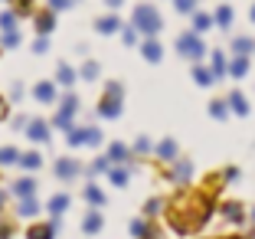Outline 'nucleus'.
I'll return each instance as SVG.
<instances>
[{
    "mask_svg": "<svg viewBox=\"0 0 255 239\" xmlns=\"http://www.w3.org/2000/svg\"><path fill=\"white\" fill-rule=\"evenodd\" d=\"M229 75H233V79H242V75H249V59H246V56H236V59L229 62Z\"/></svg>",
    "mask_w": 255,
    "mask_h": 239,
    "instance_id": "nucleus-14",
    "label": "nucleus"
},
{
    "mask_svg": "<svg viewBox=\"0 0 255 239\" xmlns=\"http://www.w3.org/2000/svg\"><path fill=\"white\" fill-rule=\"evenodd\" d=\"M223 213H226V220H233V223H242V217H246L239 203H223Z\"/></svg>",
    "mask_w": 255,
    "mask_h": 239,
    "instance_id": "nucleus-27",
    "label": "nucleus"
},
{
    "mask_svg": "<svg viewBox=\"0 0 255 239\" xmlns=\"http://www.w3.org/2000/svg\"><path fill=\"white\" fill-rule=\"evenodd\" d=\"M82 171L79 167V161H72V157H62V161H56V177L59 180H75V174Z\"/></svg>",
    "mask_w": 255,
    "mask_h": 239,
    "instance_id": "nucleus-7",
    "label": "nucleus"
},
{
    "mask_svg": "<svg viewBox=\"0 0 255 239\" xmlns=\"http://www.w3.org/2000/svg\"><path fill=\"white\" fill-rule=\"evenodd\" d=\"M10 95H13V102H20V95H23V85H20V82H13V92H10Z\"/></svg>",
    "mask_w": 255,
    "mask_h": 239,
    "instance_id": "nucleus-48",
    "label": "nucleus"
},
{
    "mask_svg": "<svg viewBox=\"0 0 255 239\" xmlns=\"http://www.w3.org/2000/svg\"><path fill=\"white\" fill-rule=\"evenodd\" d=\"M128 174H131L128 167H115V171H112V184H115V187H125V184H128Z\"/></svg>",
    "mask_w": 255,
    "mask_h": 239,
    "instance_id": "nucleus-35",
    "label": "nucleus"
},
{
    "mask_svg": "<svg viewBox=\"0 0 255 239\" xmlns=\"http://www.w3.org/2000/svg\"><path fill=\"white\" fill-rule=\"evenodd\" d=\"M33 49H36V52H46V49H49V43H46V36H43V33H39V39L33 43Z\"/></svg>",
    "mask_w": 255,
    "mask_h": 239,
    "instance_id": "nucleus-46",
    "label": "nucleus"
},
{
    "mask_svg": "<svg viewBox=\"0 0 255 239\" xmlns=\"http://www.w3.org/2000/svg\"><path fill=\"white\" fill-rule=\"evenodd\" d=\"M233 20H236L233 7H219L216 16H213V23H219V26H233Z\"/></svg>",
    "mask_w": 255,
    "mask_h": 239,
    "instance_id": "nucleus-23",
    "label": "nucleus"
},
{
    "mask_svg": "<svg viewBox=\"0 0 255 239\" xmlns=\"http://www.w3.org/2000/svg\"><path fill=\"white\" fill-rule=\"evenodd\" d=\"M226 102H229V108H233L236 115H249V102H246V95H242V92H233Z\"/></svg>",
    "mask_w": 255,
    "mask_h": 239,
    "instance_id": "nucleus-13",
    "label": "nucleus"
},
{
    "mask_svg": "<svg viewBox=\"0 0 255 239\" xmlns=\"http://www.w3.org/2000/svg\"><path fill=\"white\" fill-rule=\"evenodd\" d=\"M252 23H255V3H252Z\"/></svg>",
    "mask_w": 255,
    "mask_h": 239,
    "instance_id": "nucleus-53",
    "label": "nucleus"
},
{
    "mask_svg": "<svg viewBox=\"0 0 255 239\" xmlns=\"http://www.w3.org/2000/svg\"><path fill=\"white\" fill-rule=\"evenodd\" d=\"M105 3H108V7H112V10H118L121 3H125V0H105Z\"/></svg>",
    "mask_w": 255,
    "mask_h": 239,
    "instance_id": "nucleus-52",
    "label": "nucleus"
},
{
    "mask_svg": "<svg viewBox=\"0 0 255 239\" xmlns=\"http://www.w3.org/2000/svg\"><path fill=\"white\" fill-rule=\"evenodd\" d=\"M193 82H196V85H213V82H216V75H213V69L196 66V69H193Z\"/></svg>",
    "mask_w": 255,
    "mask_h": 239,
    "instance_id": "nucleus-16",
    "label": "nucleus"
},
{
    "mask_svg": "<svg viewBox=\"0 0 255 239\" xmlns=\"http://www.w3.org/2000/svg\"><path fill=\"white\" fill-rule=\"evenodd\" d=\"M160 13L150 3H141V7H134V26H137V33H147V36H154V33L160 30Z\"/></svg>",
    "mask_w": 255,
    "mask_h": 239,
    "instance_id": "nucleus-2",
    "label": "nucleus"
},
{
    "mask_svg": "<svg viewBox=\"0 0 255 239\" xmlns=\"http://www.w3.org/2000/svg\"><path fill=\"white\" fill-rule=\"evenodd\" d=\"M92 171H95V174H105V171H112V157H95V164H92Z\"/></svg>",
    "mask_w": 255,
    "mask_h": 239,
    "instance_id": "nucleus-40",
    "label": "nucleus"
},
{
    "mask_svg": "<svg viewBox=\"0 0 255 239\" xmlns=\"http://www.w3.org/2000/svg\"><path fill=\"white\" fill-rule=\"evenodd\" d=\"M160 210H164V200H160V197H154V200H147V207H144V217H157Z\"/></svg>",
    "mask_w": 255,
    "mask_h": 239,
    "instance_id": "nucleus-36",
    "label": "nucleus"
},
{
    "mask_svg": "<svg viewBox=\"0 0 255 239\" xmlns=\"http://www.w3.org/2000/svg\"><path fill=\"white\" fill-rule=\"evenodd\" d=\"M75 112H79V98H75V95H62V108H59V115H56L53 125L62 128V131H69V128H72V115Z\"/></svg>",
    "mask_w": 255,
    "mask_h": 239,
    "instance_id": "nucleus-4",
    "label": "nucleus"
},
{
    "mask_svg": "<svg viewBox=\"0 0 255 239\" xmlns=\"http://www.w3.org/2000/svg\"><path fill=\"white\" fill-rule=\"evenodd\" d=\"M134 151H137V154H150V141H147V138H137Z\"/></svg>",
    "mask_w": 255,
    "mask_h": 239,
    "instance_id": "nucleus-43",
    "label": "nucleus"
},
{
    "mask_svg": "<svg viewBox=\"0 0 255 239\" xmlns=\"http://www.w3.org/2000/svg\"><path fill=\"white\" fill-rule=\"evenodd\" d=\"M56 230H59L56 223H36L26 230V239H56Z\"/></svg>",
    "mask_w": 255,
    "mask_h": 239,
    "instance_id": "nucleus-8",
    "label": "nucleus"
},
{
    "mask_svg": "<svg viewBox=\"0 0 255 239\" xmlns=\"http://www.w3.org/2000/svg\"><path fill=\"white\" fill-rule=\"evenodd\" d=\"M20 167L36 171V167H39V154H33V151H30V154H20Z\"/></svg>",
    "mask_w": 255,
    "mask_h": 239,
    "instance_id": "nucleus-34",
    "label": "nucleus"
},
{
    "mask_svg": "<svg viewBox=\"0 0 255 239\" xmlns=\"http://www.w3.org/2000/svg\"><path fill=\"white\" fill-rule=\"evenodd\" d=\"M213 200L206 194H187L167 210V220H170V230L187 236V233H196L206 220L213 217Z\"/></svg>",
    "mask_w": 255,
    "mask_h": 239,
    "instance_id": "nucleus-1",
    "label": "nucleus"
},
{
    "mask_svg": "<svg viewBox=\"0 0 255 239\" xmlns=\"http://www.w3.org/2000/svg\"><path fill=\"white\" fill-rule=\"evenodd\" d=\"M236 177H239V171H236V167H229V171L223 174V180H236Z\"/></svg>",
    "mask_w": 255,
    "mask_h": 239,
    "instance_id": "nucleus-50",
    "label": "nucleus"
},
{
    "mask_svg": "<svg viewBox=\"0 0 255 239\" xmlns=\"http://www.w3.org/2000/svg\"><path fill=\"white\" fill-rule=\"evenodd\" d=\"M53 26H56L53 10H46V13H39V16H36V30L43 33V36H46V33H53Z\"/></svg>",
    "mask_w": 255,
    "mask_h": 239,
    "instance_id": "nucleus-15",
    "label": "nucleus"
},
{
    "mask_svg": "<svg viewBox=\"0 0 255 239\" xmlns=\"http://www.w3.org/2000/svg\"><path fill=\"white\" fill-rule=\"evenodd\" d=\"M141 52H144V59H147V62H160V56H164V49H160V43L154 36H150L147 43H141Z\"/></svg>",
    "mask_w": 255,
    "mask_h": 239,
    "instance_id": "nucleus-10",
    "label": "nucleus"
},
{
    "mask_svg": "<svg viewBox=\"0 0 255 239\" xmlns=\"http://www.w3.org/2000/svg\"><path fill=\"white\" fill-rule=\"evenodd\" d=\"M13 161H20L16 148H0V164H13Z\"/></svg>",
    "mask_w": 255,
    "mask_h": 239,
    "instance_id": "nucleus-37",
    "label": "nucleus"
},
{
    "mask_svg": "<svg viewBox=\"0 0 255 239\" xmlns=\"http://www.w3.org/2000/svg\"><path fill=\"white\" fill-rule=\"evenodd\" d=\"M69 210V197L66 194H56L53 200H49V213H53V217H59V213H66Z\"/></svg>",
    "mask_w": 255,
    "mask_h": 239,
    "instance_id": "nucleus-21",
    "label": "nucleus"
},
{
    "mask_svg": "<svg viewBox=\"0 0 255 239\" xmlns=\"http://www.w3.org/2000/svg\"><path fill=\"white\" fill-rule=\"evenodd\" d=\"M85 200H89L92 207H102V203H105V194H102V187L89 184V187H85Z\"/></svg>",
    "mask_w": 255,
    "mask_h": 239,
    "instance_id": "nucleus-24",
    "label": "nucleus"
},
{
    "mask_svg": "<svg viewBox=\"0 0 255 239\" xmlns=\"http://www.w3.org/2000/svg\"><path fill=\"white\" fill-rule=\"evenodd\" d=\"M190 171H193V167H190V161H180V164L173 167L170 180H173V184H187V180H190Z\"/></svg>",
    "mask_w": 255,
    "mask_h": 239,
    "instance_id": "nucleus-18",
    "label": "nucleus"
},
{
    "mask_svg": "<svg viewBox=\"0 0 255 239\" xmlns=\"http://www.w3.org/2000/svg\"><path fill=\"white\" fill-rule=\"evenodd\" d=\"M196 3H200V0H173V7L180 10V13H193Z\"/></svg>",
    "mask_w": 255,
    "mask_h": 239,
    "instance_id": "nucleus-39",
    "label": "nucleus"
},
{
    "mask_svg": "<svg viewBox=\"0 0 255 239\" xmlns=\"http://www.w3.org/2000/svg\"><path fill=\"white\" fill-rule=\"evenodd\" d=\"M16 43H20V36H16V33H13V30H10V33H7V36H3V46H7V49H13V46H16Z\"/></svg>",
    "mask_w": 255,
    "mask_h": 239,
    "instance_id": "nucleus-45",
    "label": "nucleus"
},
{
    "mask_svg": "<svg viewBox=\"0 0 255 239\" xmlns=\"http://www.w3.org/2000/svg\"><path fill=\"white\" fill-rule=\"evenodd\" d=\"M26 138L30 141H49V125L46 121H30L26 125Z\"/></svg>",
    "mask_w": 255,
    "mask_h": 239,
    "instance_id": "nucleus-9",
    "label": "nucleus"
},
{
    "mask_svg": "<svg viewBox=\"0 0 255 239\" xmlns=\"http://www.w3.org/2000/svg\"><path fill=\"white\" fill-rule=\"evenodd\" d=\"M95 30L98 33H118L121 30V16H115V13L102 16V20H95Z\"/></svg>",
    "mask_w": 255,
    "mask_h": 239,
    "instance_id": "nucleus-11",
    "label": "nucleus"
},
{
    "mask_svg": "<svg viewBox=\"0 0 255 239\" xmlns=\"http://www.w3.org/2000/svg\"><path fill=\"white\" fill-rule=\"evenodd\" d=\"M98 115H102V118H118L121 115V95H112V92H108V95L98 102Z\"/></svg>",
    "mask_w": 255,
    "mask_h": 239,
    "instance_id": "nucleus-5",
    "label": "nucleus"
},
{
    "mask_svg": "<svg viewBox=\"0 0 255 239\" xmlns=\"http://www.w3.org/2000/svg\"><path fill=\"white\" fill-rule=\"evenodd\" d=\"M33 98L43 105H53L56 102V82H49V79H43V82L33 85Z\"/></svg>",
    "mask_w": 255,
    "mask_h": 239,
    "instance_id": "nucleus-6",
    "label": "nucleus"
},
{
    "mask_svg": "<svg viewBox=\"0 0 255 239\" xmlns=\"http://www.w3.org/2000/svg\"><path fill=\"white\" fill-rule=\"evenodd\" d=\"M7 112H10V108H7V98H0V121L7 118Z\"/></svg>",
    "mask_w": 255,
    "mask_h": 239,
    "instance_id": "nucleus-49",
    "label": "nucleus"
},
{
    "mask_svg": "<svg viewBox=\"0 0 255 239\" xmlns=\"http://www.w3.org/2000/svg\"><path fill=\"white\" fill-rule=\"evenodd\" d=\"M252 220H255V210H252Z\"/></svg>",
    "mask_w": 255,
    "mask_h": 239,
    "instance_id": "nucleus-56",
    "label": "nucleus"
},
{
    "mask_svg": "<svg viewBox=\"0 0 255 239\" xmlns=\"http://www.w3.org/2000/svg\"><path fill=\"white\" fill-rule=\"evenodd\" d=\"M82 230H85V233H89V236H92V233H98V230H102V217H98L95 210H92L89 217H85V220H82Z\"/></svg>",
    "mask_w": 255,
    "mask_h": 239,
    "instance_id": "nucleus-26",
    "label": "nucleus"
},
{
    "mask_svg": "<svg viewBox=\"0 0 255 239\" xmlns=\"http://www.w3.org/2000/svg\"><path fill=\"white\" fill-rule=\"evenodd\" d=\"M213 75H216V79H223V75H229V62H226V56L223 52H213Z\"/></svg>",
    "mask_w": 255,
    "mask_h": 239,
    "instance_id": "nucleus-17",
    "label": "nucleus"
},
{
    "mask_svg": "<svg viewBox=\"0 0 255 239\" xmlns=\"http://www.w3.org/2000/svg\"><path fill=\"white\" fill-rule=\"evenodd\" d=\"M16 13H33V0H16Z\"/></svg>",
    "mask_w": 255,
    "mask_h": 239,
    "instance_id": "nucleus-44",
    "label": "nucleus"
},
{
    "mask_svg": "<svg viewBox=\"0 0 255 239\" xmlns=\"http://www.w3.org/2000/svg\"><path fill=\"white\" fill-rule=\"evenodd\" d=\"M16 213H20V217H36V213H39V203L33 200V194H30V197H20V207H16Z\"/></svg>",
    "mask_w": 255,
    "mask_h": 239,
    "instance_id": "nucleus-12",
    "label": "nucleus"
},
{
    "mask_svg": "<svg viewBox=\"0 0 255 239\" xmlns=\"http://www.w3.org/2000/svg\"><path fill=\"white\" fill-rule=\"evenodd\" d=\"M85 144H102V131H98V128H89V138H85Z\"/></svg>",
    "mask_w": 255,
    "mask_h": 239,
    "instance_id": "nucleus-42",
    "label": "nucleus"
},
{
    "mask_svg": "<svg viewBox=\"0 0 255 239\" xmlns=\"http://www.w3.org/2000/svg\"><path fill=\"white\" fill-rule=\"evenodd\" d=\"M128 154H131V151H128L125 144H112V148H108V157L118 161V164H121V161H128Z\"/></svg>",
    "mask_w": 255,
    "mask_h": 239,
    "instance_id": "nucleus-33",
    "label": "nucleus"
},
{
    "mask_svg": "<svg viewBox=\"0 0 255 239\" xmlns=\"http://www.w3.org/2000/svg\"><path fill=\"white\" fill-rule=\"evenodd\" d=\"M33 190H36V184H33L30 177H23V180H16V184H13V194L16 197H30Z\"/></svg>",
    "mask_w": 255,
    "mask_h": 239,
    "instance_id": "nucleus-29",
    "label": "nucleus"
},
{
    "mask_svg": "<svg viewBox=\"0 0 255 239\" xmlns=\"http://www.w3.org/2000/svg\"><path fill=\"white\" fill-rule=\"evenodd\" d=\"M82 79H89V82L98 79V66H95V62H85V66H82Z\"/></svg>",
    "mask_w": 255,
    "mask_h": 239,
    "instance_id": "nucleus-41",
    "label": "nucleus"
},
{
    "mask_svg": "<svg viewBox=\"0 0 255 239\" xmlns=\"http://www.w3.org/2000/svg\"><path fill=\"white\" fill-rule=\"evenodd\" d=\"M69 3H72V0H49V7H53V10H66Z\"/></svg>",
    "mask_w": 255,
    "mask_h": 239,
    "instance_id": "nucleus-47",
    "label": "nucleus"
},
{
    "mask_svg": "<svg viewBox=\"0 0 255 239\" xmlns=\"http://www.w3.org/2000/svg\"><path fill=\"white\" fill-rule=\"evenodd\" d=\"M0 30L3 33L16 30V10H3V13H0Z\"/></svg>",
    "mask_w": 255,
    "mask_h": 239,
    "instance_id": "nucleus-28",
    "label": "nucleus"
},
{
    "mask_svg": "<svg viewBox=\"0 0 255 239\" xmlns=\"http://www.w3.org/2000/svg\"><path fill=\"white\" fill-rule=\"evenodd\" d=\"M131 233H134L137 239H150V236H154L157 230H154V226H147L144 220H134V223H131Z\"/></svg>",
    "mask_w": 255,
    "mask_h": 239,
    "instance_id": "nucleus-22",
    "label": "nucleus"
},
{
    "mask_svg": "<svg viewBox=\"0 0 255 239\" xmlns=\"http://www.w3.org/2000/svg\"><path fill=\"white\" fill-rule=\"evenodd\" d=\"M177 52H180V56H187V59H203L206 46L200 43V36H196V33H183V36L177 39Z\"/></svg>",
    "mask_w": 255,
    "mask_h": 239,
    "instance_id": "nucleus-3",
    "label": "nucleus"
},
{
    "mask_svg": "<svg viewBox=\"0 0 255 239\" xmlns=\"http://www.w3.org/2000/svg\"><path fill=\"white\" fill-rule=\"evenodd\" d=\"M105 89H108V92H112V95H121V85H118V82H108V85H105Z\"/></svg>",
    "mask_w": 255,
    "mask_h": 239,
    "instance_id": "nucleus-51",
    "label": "nucleus"
},
{
    "mask_svg": "<svg viewBox=\"0 0 255 239\" xmlns=\"http://www.w3.org/2000/svg\"><path fill=\"white\" fill-rule=\"evenodd\" d=\"M210 115H213V118H219V121L229 118V102H213L210 105Z\"/></svg>",
    "mask_w": 255,
    "mask_h": 239,
    "instance_id": "nucleus-32",
    "label": "nucleus"
},
{
    "mask_svg": "<svg viewBox=\"0 0 255 239\" xmlns=\"http://www.w3.org/2000/svg\"><path fill=\"white\" fill-rule=\"evenodd\" d=\"M157 157H160V161H177V144H173L170 138H167V141H160L157 144Z\"/></svg>",
    "mask_w": 255,
    "mask_h": 239,
    "instance_id": "nucleus-19",
    "label": "nucleus"
},
{
    "mask_svg": "<svg viewBox=\"0 0 255 239\" xmlns=\"http://www.w3.org/2000/svg\"><path fill=\"white\" fill-rule=\"evenodd\" d=\"M252 49H255V43H252L249 36H239V39L233 43V52H236V56H249Z\"/></svg>",
    "mask_w": 255,
    "mask_h": 239,
    "instance_id": "nucleus-30",
    "label": "nucleus"
},
{
    "mask_svg": "<svg viewBox=\"0 0 255 239\" xmlns=\"http://www.w3.org/2000/svg\"><path fill=\"white\" fill-rule=\"evenodd\" d=\"M210 26H213V16H210V13H196V16H193V30H196V33L210 30Z\"/></svg>",
    "mask_w": 255,
    "mask_h": 239,
    "instance_id": "nucleus-31",
    "label": "nucleus"
},
{
    "mask_svg": "<svg viewBox=\"0 0 255 239\" xmlns=\"http://www.w3.org/2000/svg\"><path fill=\"white\" fill-rule=\"evenodd\" d=\"M121 39H125V46H134L137 43V26H125V30H121Z\"/></svg>",
    "mask_w": 255,
    "mask_h": 239,
    "instance_id": "nucleus-38",
    "label": "nucleus"
},
{
    "mask_svg": "<svg viewBox=\"0 0 255 239\" xmlns=\"http://www.w3.org/2000/svg\"><path fill=\"white\" fill-rule=\"evenodd\" d=\"M85 138H89V128H69V131H66V141L72 144V148L85 144Z\"/></svg>",
    "mask_w": 255,
    "mask_h": 239,
    "instance_id": "nucleus-20",
    "label": "nucleus"
},
{
    "mask_svg": "<svg viewBox=\"0 0 255 239\" xmlns=\"http://www.w3.org/2000/svg\"><path fill=\"white\" fill-rule=\"evenodd\" d=\"M0 210H3V194H0Z\"/></svg>",
    "mask_w": 255,
    "mask_h": 239,
    "instance_id": "nucleus-54",
    "label": "nucleus"
},
{
    "mask_svg": "<svg viewBox=\"0 0 255 239\" xmlns=\"http://www.w3.org/2000/svg\"><path fill=\"white\" fill-rule=\"evenodd\" d=\"M56 82H59V85H72L75 82V69L72 66H59V69H56Z\"/></svg>",
    "mask_w": 255,
    "mask_h": 239,
    "instance_id": "nucleus-25",
    "label": "nucleus"
},
{
    "mask_svg": "<svg viewBox=\"0 0 255 239\" xmlns=\"http://www.w3.org/2000/svg\"><path fill=\"white\" fill-rule=\"evenodd\" d=\"M223 239H239V236H223Z\"/></svg>",
    "mask_w": 255,
    "mask_h": 239,
    "instance_id": "nucleus-55",
    "label": "nucleus"
}]
</instances>
